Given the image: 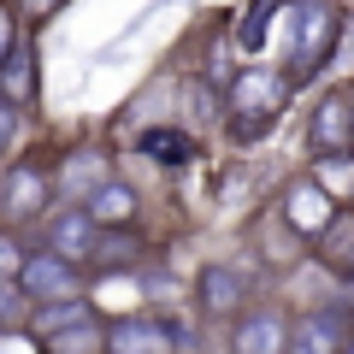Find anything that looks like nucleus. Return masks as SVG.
Here are the masks:
<instances>
[{"mask_svg": "<svg viewBox=\"0 0 354 354\" xmlns=\"http://www.w3.org/2000/svg\"><path fill=\"white\" fill-rule=\"evenodd\" d=\"M101 177H113V171H106V148H71L59 165H53V189L71 195V201H83Z\"/></svg>", "mask_w": 354, "mask_h": 354, "instance_id": "nucleus-13", "label": "nucleus"}, {"mask_svg": "<svg viewBox=\"0 0 354 354\" xmlns=\"http://www.w3.org/2000/svg\"><path fill=\"white\" fill-rule=\"evenodd\" d=\"M12 41H18V12L0 0V59H6V48H12Z\"/></svg>", "mask_w": 354, "mask_h": 354, "instance_id": "nucleus-23", "label": "nucleus"}, {"mask_svg": "<svg viewBox=\"0 0 354 354\" xmlns=\"http://www.w3.org/2000/svg\"><path fill=\"white\" fill-rule=\"evenodd\" d=\"M18 6H24V12H30V18H36V24H41V18H53V12H59L65 0H18Z\"/></svg>", "mask_w": 354, "mask_h": 354, "instance_id": "nucleus-25", "label": "nucleus"}, {"mask_svg": "<svg viewBox=\"0 0 354 354\" xmlns=\"http://www.w3.org/2000/svg\"><path fill=\"white\" fill-rule=\"evenodd\" d=\"M95 218L83 213V207H71V213H59L53 218V230H48V248L59 254V260H71V266H83L88 260V248H95Z\"/></svg>", "mask_w": 354, "mask_h": 354, "instance_id": "nucleus-16", "label": "nucleus"}, {"mask_svg": "<svg viewBox=\"0 0 354 354\" xmlns=\"http://www.w3.org/2000/svg\"><path fill=\"white\" fill-rule=\"evenodd\" d=\"M348 330H354V313H348V301H319V307H307V313H295L290 319V342H283V354H337L342 342H348Z\"/></svg>", "mask_w": 354, "mask_h": 354, "instance_id": "nucleus-3", "label": "nucleus"}, {"mask_svg": "<svg viewBox=\"0 0 354 354\" xmlns=\"http://www.w3.org/2000/svg\"><path fill=\"white\" fill-rule=\"evenodd\" d=\"M307 153H313V160H348V153H354L348 88H325V95L313 101V118H307Z\"/></svg>", "mask_w": 354, "mask_h": 354, "instance_id": "nucleus-4", "label": "nucleus"}, {"mask_svg": "<svg viewBox=\"0 0 354 354\" xmlns=\"http://www.w3.org/2000/svg\"><path fill=\"white\" fill-rule=\"evenodd\" d=\"M195 301H201L207 319H236L248 307V272L230 260H213L201 266V278H195Z\"/></svg>", "mask_w": 354, "mask_h": 354, "instance_id": "nucleus-8", "label": "nucleus"}, {"mask_svg": "<svg viewBox=\"0 0 354 354\" xmlns=\"http://www.w3.org/2000/svg\"><path fill=\"white\" fill-rule=\"evenodd\" d=\"M278 12H283V0H248V12H242V24H236V53H260Z\"/></svg>", "mask_w": 354, "mask_h": 354, "instance_id": "nucleus-19", "label": "nucleus"}, {"mask_svg": "<svg viewBox=\"0 0 354 354\" xmlns=\"http://www.w3.org/2000/svg\"><path fill=\"white\" fill-rule=\"evenodd\" d=\"M48 195H53V177L41 165H12L6 183H0V213L12 218V225H24V218H36L48 207Z\"/></svg>", "mask_w": 354, "mask_h": 354, "instance_id": "nucleus-11", "label": "nucleus"}, {"mask_svg": "<svg viewBox=\"0 0 354 354\" xmlns=\"http://www.w3.org/2000/svg\"><path fill=\"white\" fill-rule=\"evenodd\" d=\"M142 260V236H130V225H101L95 230V248H88V266L101 272H118V266Z\"/></svg>", "mask_w": 354, "mask_h": 354, "instance_id": "nucleus-18", "label": "nucleus"}, {"mask_svg": "<svg viewBox=\"0 0 354 354\" xmlns=\"http://www.w3.org/2000/svg\"><path fill=\"white\" fill-rule=\"evenodd\" d=\"M165 6H171V0H165Z\"/></svg>", "mask_w": 354, "mask_h": 354, "instance_id": "nucleus-30", "label": "nucleus"}, {"mask_svg": "<svg viewBox=\"0 0 354 354\" xmlns=\"http://www.w3.org/2000/svg\"><path fill=\"white\" fill-rule=\"evenodd\" d=\"M183 95H189V113L195 118H225V101L213 95V83H189Z\"/></svg>", "mask_w": 354, "mask_h": 354, "instance_id": "nucleus-22", "label": "nucleus"}, {"mask_svg": "<svg viewBox=\"0 0 354 354\" xmlns=\"http://www.w3.org/2000/svg\"><path fill=\"white\" fill-rule=\"evenodd\" d=\"M6 272H18V248L0 236V278H6Z\"/></svg>", "mask_w": 354, "mask_h": 354, "instance_id": "nucleus-26", "label": "nucleus"}, {"mask_svg": "<svg viewBox=\"0 0 354 354\" xmlns=\"http://www.w3.org/2000/svg\"><path fill=\"white\" fill-rule=\"evenodd\" d=\"M36 88H41L36 48H30V41H12L6 59H0V101H12L18 113H30V106H36Z\"/></svg>", "mask_w": 354, "mask_h": 354, "instance_id": "nucleus-12", "label": "nucleus"}, {"mask_svg": "<svg viewBox=\"0 0 354 354\" xmlns=\"http://www.w3.org/2000/svg\"><path fill=\"white\" fill-rule=\"evenodd\" d=\"M330 207H337V195H330L319 177H290V183H283V195H278V218H283L301 242L319 236V225L330 218Z\"/></svg>", "mask_w": 354, "mask_h": 354, "instance_id": "nucleus-7", "label": "nucleus"}, {"mask_svg": "<svg viewBox=\"0 0 354 354\" xmlns=\"http://www.w3.org/2000/svg\"><path fill=\"white\" fill-rule=\"evenodd\" d=\"M177 354H189V348H177Z\"/></svg>", "mask_w": 354, "mask_h": 354, "instance_id": "nucleus-29", "label": "nucleus"}, {"mask_svg": "<svg viewBox=\"0 0 354 354\" xmlns=\"http://www.w3.org/2000/svg\"><path fill=\"white\" fill-rule=\"evenodd\" d=\"M83 213L95 218V225H130V218L142 213V195L130 189V183H118V177H101V183L83 195Z\"/></svg>", "mask_w": 354, "mask_h": 354, "instance_id": "nucleus-14", "label": "nucleus"}, {"mask_svg": "<svg viewBox=\"0 0 354 354\" xmlns=\"http://www.w3.org/2000/svg\"><path fill=\"white\" fill-rule=\"evenodd\" d=\"M24 319H30V295L12 278H0V330H18Z\"/></svg>", "mask_w": 354, "mask_h": 354, "instance_id": "nucleus-21", "label": "nucleus"}, {"mask_svg": "<svg viewBox=\"0 0 354 354\" xmlns=\"http://www.w3.org/2000/svg\"><path fill=\"white\" fill-rule=\"evenodd\" d=\"M307 254L325 266L330 278H354V207H330V218L307 242Z\"/></svg>", "mask_w": 354, "mask_h": 354, "instance_id": "nucleus-10", "label": "nucleus"}, {"mask_svg": "<svg viewBox=\"0 0 354 354\" xmlns=\"http://www.w3.org/2000/svg\"><path fill=\"white\" fill-rule=\"evenodd\" d=\"M41 354H106V325L95 313L88 319H71V325L48 330V337H36Z\"/></svg>", "mask_w": 354, "mask_h": 354, "instance_id": "nucleus-17", "label": "nucleus"}, {"mask_svg": "<svg viewBox=\"0 0 354 354\" xmlns=\"http://www.w3.org/2000/svg\"><path fill=\"white\" fill-rule=\"evenodd\" d=\"M337 354H354V330H348V342H342V348H337Z\"/></svg>", "mask_w": 354, "mask_h": 354, "instance_id": "nucleus-27", "label": "nucleus"}, {"mask_svg": "<svg viewBox=\"0 0 354 354\" xmlns=\"http://www.w3.org/2000/svg\"><path fill=\"white\" fill-rule=\"evenodd\" d=\"M283 342H290L283 307H242L230 325V354H283Z\"/></svg>", "mask_w": 354, "mask_h": 354, "instance_id": "nucleus-9", "label": "nucleus"}, {"mask_svg": "<svg viewBox=\"0 0 354 354\" xmlns=\"http://www.w3.org/2000/svg\"><path fill=\"white\" fill-rule=\"evenodd\" d=\"M283 41H290V59H283V77L290 83H313L330 65L342 36V6L337 0H283Z\"/></svg>", "mask_w": 354, "mask_h": 354, "instance_id": "nucleus-1", "label": "nucleus"}, {"mask_svg": "<svg viewBox=\"0 0 354 354\" xmlns=\"http://www.w3.org/2000/svg\"><path fill=\"white\" fill-rule=\"evenodd\" d=\"M290 77L283 71H266V65H242L225 88V130L230 142H260L266 130L278 124V113L290 106Z\"/></svg>", "mask_w": 354, "mask_h": 354, "instance_id": "nucleus-2", "label": "nucleus"}, {"mask_svg": "<svg viewBox=\"0 0 354 354\" xmlns=\"http://www.w3.org/2000/svg\"><path fill=\"white\" fill-rule=\"evenodd\" d=\"M12 283L30 295V301H59V295H83V278H77V266H71V260H59L53 248L24 254V260H18V272H12Z\"/></svg>", "mask_w": 354, "mask_h": 354, "instance_id": "nucleus-6", "label": "nucleus"}, {"mask_svg": "<svg viewBox=\"0 0 354 354\" xmlns=\"http://www.w3.org/2000/svg\"><path fill=\"white\" fill-rule=\"evenodd\" d=\"M12 136H18V106H12V101H0V153L12 148Z\"/></svg>", "mask_w": 354, "mask_h": 354, "instance_id": "nucleus-24", "label": "nucleus"}, {"mask_svg": "<svg viewBox=\"0 0 354 354\" xmlns=\"http://www.w3.org/2000/svg\"><path fill=\"white\" fill-rule=\"evenodd\" d=\"M195 148H201V142H195L189 130H171V124L136 130V153H142V160H153V165H189Z\"/></svg>", "mask_w": 354, "mask_h": 354, "instance_id": "nucleus-15", "label": "nucleus"}, {"mask_svg": "<svg viewBox=\"0 0 354 354\" xmlns=\"http://www.w3.org/2000/svg\"><path fill=\"white\" fill-rule=\"evenodd\" d=\"M183 342L189 337L177 319H153V313H130L118 325H106V354H177Z\"/></svg>", "mask_w": 354, "mask_h": 354, "instance_id": "nucleus-5", "label": "nucleus"}, {"mask_svg": "<svg viewBox=\"0 0 354 354\" xmlns=\"http://www.w3.org/2000/svg\"><path fill=\"white\" fill-rule=\"evenodd\" d=\"M348 106H354V88H348Z\"/></svg>", "mask_w": 354, "mask_h": 354, "instance_id": "nucleus-28", "label": "nucleus"}, {"mask_svg": "<svg viewBox=\"0 0 354 354\" xmlns=\"http://www.w3.org/2000/svg\"><path fill=\"white\" fill-rule=\"evenodd\" d=\"M88 313H95V307H88L83 295H59V301H41L36 313L24 319V325L36 330V337H48V330H59V325H71V319H88Z\"/></svg>", "mask_w": 354, "mask_h": 354, "instance_id": "nucleus-20", "label": "nucleus"}]
</instances>
